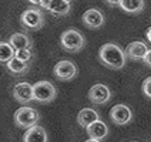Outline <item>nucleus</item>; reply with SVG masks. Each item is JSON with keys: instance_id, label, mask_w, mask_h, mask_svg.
<instances>
[{"instance_id": "obj_1", "label": "nucleus", "mask_w": 151, "mask_h": 142, "mask_svg": "<svg viewBox=\"0 0 151 142\" xmlns=\"http://www.w3.org/2000/svg\"><path fill=\"white\" fill-rule=\"evenodd\" d=\"M99 60L112 70H122L126 64V53L114 43H106L99 50Z\"/></svg>"}, {"instance_id": "obj_2", "label": "nucleus", "mask_w": 151, "mask_h": 142, "mask_svg": "<svg viewBox=\"0 0 151 142\" xmlns=\"http://www.w3.org/2000/svg\"><path fill=\"white\" fill-rule=\"evenodd\" d=\"M61 47L68 53H78L85 47V37L75 28H68L61 34Z\"/></svg>"}, {"instance_id": "obj_3", "label": "nucleus", "mask_w": 151, "mask_h": 142, "mask_svg": "<svg viewBox=\"0 0 151 142\" xmlns=\"http://www.w3.org/2000/svg\"><path fill=\"white\" fill-rule=\"evenodd\" d=\"M40 121V114L38 111L33 107H20L16 112H14V124L20 127V128H31L35 127Z\"/></svg>"}, {"instance_id": "obj_4", "label": "nucleus", "mask_w": 151, "mask_h": 142, "mask_svg": "<svg viewBox=\"0 0 151 142\" xmlns=\"http://www.w3.org/2000/svg\"><path fill=\"white\" fill-rule=\"evenodd\" d=\"M20 23L27 30H38L44 26V14L40 9H27L20 16Z\"/></svg>"}, {"instance_id": "obj_5", "label": "nucleus", "mask_w": 151, "mask_h": 142, "mask_svg": "<svg viewBox=\"0 0 151 142\" xmlns=\"http://www.w3.org/2000/svg\"><path fill=\"white\" fill-rule=\"evenodd\" d=\"M34 100L41 104H48L57 97V90L50 81H38L33 85Z\"/></svg>"}, {"instance_id": "obj_6", "label": "nucleus", "mask_w": 151, "mask_h": 142, "mask_svg": "<svg viewBox=\"0 0 151 142\" xmlns=\"http://www.w3.org/2000/svg\"><path fill=\"white\" fill-rule=\"evenodd\" d=\"M76 74H78V68L69 60L59 61L54 67V75L61 81H69V80L75 78Z\"/></svg>"}, {"instance_id": "obj_7", "label": "nucleus", "mask_w": 151, "mask_h": 142, "mask_svg": "<svg viewBox=\"0 0 151 142\" xmlns=\"http://www.w3.org/2000/svg\"><path fill=\"white\" fill-rule=\"evenodd\" d=\"M38 6L47 9L54 16H65L71 10V1L68 0H48V1H38Z\"/></svg>"}, {"instance_id": "obj_8", "label": "nucleus", "mask_w": 151, "mask_h": 142, "mask_svg": "<svg viewBox=\"0 0 151 142\" xmlns=\"http://www.w3.org/2000/svg\"><path fill=\"white\" fill-rule=\"evenodd\" d=\"M13 97L17 102L27 104L34 101V88L28 82H17L13 88Z\"/></svg>"}, {"instance_id": "obj_9", "label": "nucleus", "mask_w": 151, "mask_h": 142, "mask_svg": "<svg viewBox=\"0 0 151 142\" xmlns=\"http://www.w3.org/2000/svg\"><path fill=\"white\" fill-rule=\"evenodd\" d=\"M132 109L124 104H117L110 109V119L116 125H126V124H129L132 121Z\"/></svg>"}, {"instance_id": "obj_10", "label": "nucleus", "mask_w": 151, "mask_h": 142, "mask_svg": "<svg viewBox=\"0 0 151 142\" xmlns=\"http://www.w3.org/2000/svg\"><path fill=\"white\" fill-rule=\"evenodd\" d=\"M110 97H112V92L105 84H95L88 92V98L93 104H106L110 100Z\"/></svg>"}, {"instance_id": "obj_11", "label": "nucleus", "mask_w": 151, "mask_h": 142, "mask_svg": "<svg viewBox=\"0 0 151 142\" xmlns=\"http://www.w3.org/2000/svg\"><path fill=\"white\" fill-rule=\"evenodd\" d=\"M82 21L88 28H99L105 23V16L99 9H89L83 13Z\"/></svg>"}, {"instance_id": "obj_12", "label": "nucleus", "mask_w": 151, "mask_h": 142, "mask_svg": "<svg viewBox=\"0 0 151 142\" xmlns=\"http://www.w3.org/2000/svg\"><path fill=\"white\" fill-rule=\"evenodd\" d=\"M124 53H126V57H129V58H132L134 61L144 60L147 53H148V47L143 41H133V43H130L127 46Z\"/></svg>"}, {"instance_id": "obj_13", "label": "nucleus", "mask_w": 151, "mask_h": 142, "mask_svg": "<svg viewBox=\"0 0 151 142\" xmlns=\"http://www.w3.org/2000/svg\"><path fill=\"white\" fill-rule=\"evenodd\" d=\"M23 142H48L47 131L41 125L28 128L23 135Z\"/></svg>"}, {"instance_id": "obj_14", "label": "nucleus", "mask_w": 151, "mask_h": 142, "mask_svg": "<svg viewBox=\"0 0 151 142\" xmlns=\"http://www.w3.org/2000/svg\"><path fill=\"white\" fill-rule=\"evenodd\" d=\"M86 132H88V135L91 136V139H96V141H102L106 135H107V132H109V128H107V125H106L103 121H96L93 122L92 125H89L88 128H86Z\"/></svg>"}, {"instance_id": "obj_15", "label": "nucleus", "mask_w": 151, "mask_h": 142, "mask_svg": "<svg viewBox=\"0 0 151 142\" xmlns=\"http://www.w3.org/2000/svg\"><path fill=\"white\" fill-rule=\"evenodd\" d=\"M78 124L82 127V128H88L89 125H92L93 122L99 121V114L92 108H83L79 111L78 114Z\"/></svg>"}, {"instance_id": "obj_16", "label": "nucleus", "mask_w": 151, "mask_h": 142, "mask_svg": "<svg viewBox=\"0 0 151 142\" xmlns=\"http://www.w3.org/2000/svg\"><path fill=\"white\" fill-rule=\"evenodd\" d=\"M10 46L14 48V51H19V50H24V48H31V41L30 37L24 33H14L10 37Z\"/></svg>"}, {"instance_id": "obj_17", "label": "nucleus", "mask_w": 151, "mask_h": 142, "mask_svg": "<svg viewBox=\"0 0 151 142\" xmlns=\"http://www.w3.org/2000/svg\"><path fill=\"white\" fill-rule=\"evenodd\" d=\"M145 3L143 0H119V7L126 13L138 14L143 12Z\"/></svg>"}, {"instance_id": "obj_18", "label": "nucleus", "mask_w": 151, "mask_h": 142, "mask_svg": "<svg viewBox=\"0 0 151 142\" xmlns=\"http://www.w3.org/2000/svg\"><path fill=\"white\" fill-rule=\"evenodd\" d=\"M6 68H7V71H9L10 74L19 77V75L26 74L27 71H28V68H30V66H28L27 63H23V61H20L19 58H16V57H14L13 60L6 66Z\"/></svg>"}, {"instance_id": "obj_19", "label": "nucleus", "mask_w": 151, "mask_h": 142, "mask_svg": "<svg viewBox=\"0 0 151 142\" xmlns=\"http://www.w3.org/2000/svg\"><path fill=\"white\" fill-rule=\"evenodd\" d=\"M14 48L10 46L9 41H0V64H9L14 58Z\"/></svg>"}, {"instance_id": "obj_20", "label": "nucleus", "mask_w": 151, "mask_h": 142, "mask_svg": "<svg viewBox=\"0 0 151 142\" xmlns=\"http://www.w3.org/2000/svg\"><path fill=\"white\" fill-rule=\"evenodd\" d=\"M16 58H19L20 61H23V63H30L31 58H33V50L31 48H24V50H19V51H16V54H14Z\"/></svg>"}, {"instance_id": "obj_21", "label": "nucleus", "mask_w": 151, "mask_h": 142, "mask_svg": "<svg viewBox=\"0 0 151 142\" xmlns=\"http://www.w3.org/2000/svg\"><path fill=\"white\" fill-rule=\"evenodd\" d=\"M143 92L147 98H151V77H147L143 82Z\"/></svg>"}, {"instance_id": "obj_22", "label": "nucleus", "mask_w": 151, "mask_h": 142, "mask_svg": "<svg viewBox=\"0 0 151 142\" xmlns=\"http://www.w3.org/2000/svg\"><path fill=\"white\" fill-rule=\"evenodd\" d=\"M143 61H144V63L147 64V66H148V67H151V48L148 50V53H147V55H145V58H144Z\"/></svg>"}, {"instance_id": "obj_23", "label": "nucleus", "mask_w": 151, "mask_h": 142, "mask_svg": "<svg viewBox=\"0 0 151 142\" xmlns=\"http://www.w3.org/2000/svg\"><path fill=\"white\" fill-rule=\"evenodd\" d=\"M145 37H147V40H148V41L151 43V27L148 28L147 31H145Z\"/></svg>"}, {"instance_id": "obj_24", "label": "nucleus", "mask_w": 151, "mask_h": 142, "mask_svg": "<svg viewBox=\"0 0 151 142\" xmlns=\"http://www.w3.org/2000/svg\"><path fill=\"white\" fill-rule=\"evenodd\" d=\"M85 142H100V141H96V139H91V138H89V139H88V141H85Z\"/></svg>"}, {"instance_id": "obj_25", "label": "nucleus", "mask_w": 151, "mask_h": 142, "mask_svg": "<svg viewBox=\"0 0 151 142\" xmlns=\"http://www.w3.org/2000/svg\"><path fill=\"white\" fill-rule=\"evenodd\" d=\"M132 142H138V141H132Z\"/></svg>"}]
</instances>
